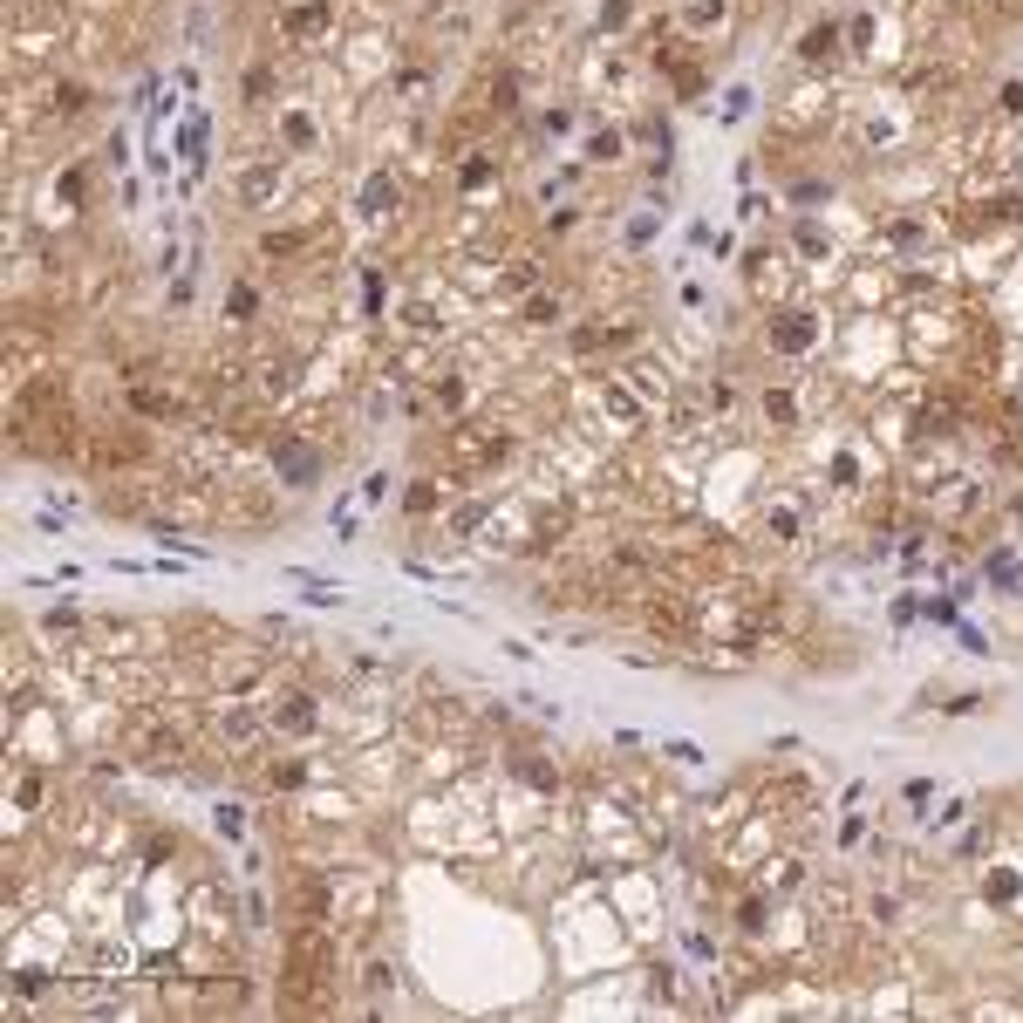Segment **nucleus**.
<instances>
[{
	"label": "nucleus",
	"instance_id": "1",
	"mask_svg": "<svg viewBox=\"0 0 1023 1023\" xmlns=\"http://www.w3.org/2000/svg\"><path fill=\"white\" fill-rule=\"evenodd\" d=\"M771 341H778V348H812V314H805V321H798V314H785Z\"/></svg>",
	"mask_w": 1023,
	"mask_h": 1023
},
{
	"label": "nucleus",
	"instance_id": "2",
	"mask_svg": "<svg viewBox=\"0 0 1023 1023\" xmlns=\"http://www.w3.org/2000/svg\"><path fill=\"white\" fill-rule=\"evenodd\" d=\"M280 730H307V696H294V703H287V717H280Z\"/></svg>",
	"mask_w": 1023,
	"mask_h": 1023
}]
</instances>
